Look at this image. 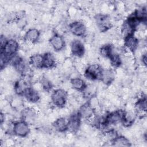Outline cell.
Segmentation results:
<instances>
[{
    "label": "cell",
    "instance_id": "cell-1",
    "mask_svg": "<svg viewBox=\"0 0 147 147\" xmlns=\"http://www.w3.org/2000/svg\"><path fill=\"white\" fill-rule=\"evenodd\" d=\"M103 69L98 64H88L84 70V75L90 80H101Z\"/></svg>",
    "mask_w": 147,
    "mask_h": 147
},
{
    "label": "cell",
    "instance_id": "cell-2",
    "mask_svg": "<svg viewBox=\"0 0 147 147\" xmlns=\"http://www.w3.org/2000/svg\"><path fill=\"white\" fill-rule=\"evenodd\" d=\"M68 92L64 89L57 88L54 90L51 95V100L56 107H63L67 103Z\"/></svg>",
    "mask_w": 147,
    "mask_h": 147
},
{
    "label": "cell",
    "instance_id": "cell-3",
    "mask_svg": "<svg viewBox=\"0 0 147 147\" xmlns=\"http://www.w3.org/2000/svg\"><path fill=\"white\" fill-rule=\"evenodd\" d=\"M12 131L18 137H25L30 131L29 124L23 119L16 121L13 124Z\"/></svg>",
    "mask_w": 147,
    "mask_h": 147
},
{
    "label": "cell",
    "instance_id": "cell-4",
    "mask_svg": "<svg viewBox=\"0 0 147 147\" xmlns=\"http://www.w3.org/2000/svg\"><path fill=\"white\" fill-rule=\"evenodd\" d=\"M95 20L98 28L101 32L107 31L113 26L110 16L106 14L99 13L96 14Z\"/></svg>",
    "mask_w": 147,
    "mask_h": 147
},
{
    "label": "cell",
    "instance_id": "cell-5",
    "mask_svg": "<svg viewBox=\"0 0 147 147\" xmlns=\"http://www.w3.org/2000/svg\"><path fill=\"white\" fill-rule=\"evenodd\" d=\"M20 48L18 42L13 38L7 39L5 45L1 48V53L10 57L17 53Z\"/></svg>",
    "mask_w": 147,
    "mask_h": 147
},
{
    "label": "cell",
    "instance_id": "cell-6",
    "mask_svg": "<svg viewBox=\"0 0 147 147\" xmlns=\"http://www.w3.org/2000/svg\"><path fill=\"white\" fill-rule=\"evenodd\" d=\"M78 113L82 119H84L90 122L95 116V110L88 102L83 104L79 109Z\"/></svg>",
    "mask_w": 147,
    "mask_h": 147
},
{
    "label": "cell",
    "instance_id": "cell-7",
    "mask_svg": "<svg viewBox=\"0 0 147 147\" xmlns=\"http://www.w3.org/2000/svg\"><path fill=\"white\" fill-rule=\"evenodd\" d=\"M69 29L72 34L77 37H83L87 33V27L81 21H75L70 23Z\"/></svg>",
    "mask_w": 147,
    "mask_h": 147
},
{
    "label": "cell",
    "instance_id": "cell-8",
    "mask_svg": "<svg viewBox=\"0 0 147 147\" xmlns=\"http://www.w3.org/2000/svg\"><path fill=\"white\" fill-rule=\"evenodd\" d=\"M49 44L56 52L63 51L65 47L64 38L58 33H55L49 40Z\"/></svg>",
    "mask_w": 147,
    "mask_h": 147
},
{
    "label": "cell",
    "instance_id": "cell-9",
    "mask_svg": "<svg viewBox=\"0 0 147 147\" xmlns=\"http://www.w3.org/2000/svg\"><path fill=\"white\" fill-rule=\"evenodd\" d=\"M123 44L125 48L128 52L134 53L139 46V40L134 34H131L124 37Z\"/></svg>",
    "mask_w": 147,
    "mask_h": 147
},
{
    "label": "cell",
    "instance_id": "cell-10",
    "mask_svg": "<svg viewBox=\"0 0 147 147\" xmlns=\"http://www.w3.org/2000/svg\"><path fill=\"white\" fill-rule=\"evenodd\" d=\"M70 51L72 56L82 57L85 53V47L83 43L79 40H74L70 43Z\"/></svg>",
    "mask_w": 147,
    "mask_h": 147
},
{
    "label": "cell",
    "instance_id": "cell-11",
    "mask_svg": "<svg viewBox=\"0 0 147 147\" xmlns=\"http://www.w3.org/2000/svg\"><path fill=\"white\" fill-rule=\"evenodd\" d=\"M82 119L78 113L72 114L68 119V130L71 133L77 132L80 127Z\"/></svg>",
    "mask_w": 147,
    "mask_h": 147
},
{
    "label": "cell",
    "instance_id": "cell-12",
    "mask_svg": "<svg viewBox=\"0 0 147 147\" xmlns=\"http://www.w3.org/2000/svg\"><path fill=\"white\" fill-rule=\"evenodd\" d=\"M22 96L25 99L31 103H36L40 99V95L38 92L35 88L29 87L24 91Z\"/></svg>",
    "mask_w": 147,
    "mask_h": 147
},
{
    "label": "cell",
    "instance_id": "cell-13",
    "mask_svg": "<svg viewBox=\"0 0 147 147\" xmlns=\"http://www.w3.org/2000/svg\"><path fill=\"white\" fill-rule=\"evenodd\" d=\"M40 36V32L37 28L29 29L25 33L24 40L28 43L34 44L36 42Z\"/></svg>",
    "mask_w": 147,
    "mask_h": 147
},
{
    "label": "cell",
    "instance_id": "cell-14",
    "mask_svg": "<svg viewBox=\"0 0 147 147\" xmlns=\"http://www.w3.org/2000/svg\"><path fill=\"white\" fill-rule=\"evenodd\" d=\"M136 118V115L133 112L123 110L121 123H122L125 127H130L134 123Z\"/></svg>",
    "mask_w": 147,
    "mask_h": 147
},
{
    "label": "cell",
    "instance_id": "cell-15",
    "mask_svg": "<svg viewBox=\"0 0 147 147\" xmlns=\"http://www.w3.org/2000/svg\"><path fill=\"white\" fill-rule=\"evenodd\" d=\"M55 56L51 52H46L43 55L42 68L52 69L56 65Z\"/></svg>",
    "mask_w": 147,
    "mask_h": 147
},
{
    "label": "cell",
    "instance_id": "cell-16",
    "mask_svg": "<svg viewBox=\"0 0 147 147\" xmlns=\"http://www.w3.org/2000/svg\"><path fill=\"white\" fill-rule=\"evenodd\" d=\"M22 119L25 121L29 124L35 121L37 118V113L32 108L27 107L24 109L22 111Z\"/></svg>",
    "mask_w": 147,
    "mask_h": 147
},
{
    "label": "cell",
    "instance_id": "cell-17",
    "mask_svg": "<svg viewBox=\"0 0 147 147\" xmlns=\"http://www.w3.org/2000/svg\"><path fill=\"white\" fill-rule=\"evenodd\" d=\"M29 87H30L29 82L25 79L21 78L15 82L14 90L18 95H22L25 90Z\"/></svg>",
    "mask_w": 147,
    "mask_h": 147
},
{
    "label": "cell",
    "instance_id": "cell-18",
    "mask_svg": "<svg viewBox=\"0 0 147 147\" xmlns=\"http://www.w3.org/2000/svg\"><path fill=\"white\" fill-rule=\"evenodd\" d=\"M29 64L33 68L37 69L42 68L43 55L40 53H34L29 57Z\"/></svg>",
    "mask_w": 147,
    "mask_h": 147
},
{
    "label": "cell",
    "instance_id": "cell-19",
    "mask_svg": "<svg viewBox=\"0 0 147 147\" xmlns=\"http://www.w3.org/2000/svg\"><path fill=\"white\" fill-rule=\"evenodd\" d=\"M70 84L72 88L79 92H82L87 85L86 82L79 77L72 78L70 79Z\"/></svg>",
    "mask_w": 147,
    "mask_h": 147
},
{
    "label": "cell",
    "instance_id": "cell-20",
    "mask_svg": "<svg viewBox=\"0 0 147 147\" xmlns=\"http://www.w3.org/2000/svg\"><path fill=\"white\" fill-rule=\"evenodd\" d=\"M52 125L57 131L64 132L68 130V119L64 117L58 118L53 122Z\"/></svg>",
    "mask_w": 147,
    "mask_h": 147
},
{
    "label": "cell",
    "instance_id": "cell-21",
    "mask_svg": "<svg viewBox=\"0 0 147 147\" xmlns=\"http://www.w3.org/2000/svg\"><path fill=\"white\" fill-rule=\"evenodd\" d=\"M115 79V74L113 69L110 68H103L101 80L104 84L110 85Z\"/></svg>",
    "mask_w": 147,
    "mask_h": 147
},
{
    "label": "cell",
    "instance_id": "cell-22",
    "mask_svg": "<svg viewBox=\"0 0 147 147\" xmlns=\"http://www.w3.org/2000/svg\"><path fill=\"white\" fill-rule=\"evenodd\" d=\"M112 145L115 146H130L131 144L126 137L124 136H117L111 142Z\"/></svg>",
    "mask_w": 147,
    "mask_h": 147
},
{
    "label": "cell",
    "instance_id": "cell-23",
    "mask_svg": "<svg viewBox=\"0 0 147 147\" xmlns=\"http://www.w3.org/2000/svg\"><path fill=\"white\" fill-rule=\"evenodd\" d=\"M136 111L138 113H143L146 111V98L145 95H143L139 98L134 104Z\"/></svg>",
    "mask_w": 147,
    "mask_h": 147
},
{
    "label": "cell",
    "instance_id": "cell-24",
    "mask_svg": "<svg viewBox=\"0 0 147 147\" xmlns=\"http://www.w3.org/2000/svg\"><path fill=\"white\" fill-rule=\"evenodd\" d=\"M99 51L102 57L109 59L114 52L113 46L110 44H105L100 47Z\"/></svg>",
    "mask_w": 147,
    "mask_h": 147
},
{
    "label": "cell",
    "instance_id": "cell-25",
    "mask_svg": "<svg viewBox=\"0 0 147 147\" xmlns=\"http://www.w3.org/2000/svg\"><path fill=\"white\" fill-rule=\"evenodd\" d=\"M109 59L110 60V63L111 65L114 68L120 67L122 64V60L120 56L118 53L115 52L114 51L110 55Z\"/></svg>",
    "mask_w": 147,
    "mask_h": 147
},
{
    "label": "cell",
    "instance_id": "cell-26",
    "mask_svg": "<svg viewBox=\"0 0 147 147\" xmlns=\"http://www.w3.org/2000/svg\"><path fill=\"white\" fill-rule=\"evenodd\" d=\"M96 91V89L95 86L93 85H88L86 86L84 90L82 91L83 95L84 98L90 99L92 96L96 95L95 92Z\"/></svg>",
    "mask_w": 147,
    "mask_h": 147
},
{
    "label": "cell",
    "instance_id": "cell-27",
    "mask_svg": "<svg viewBox=\"0 0 147 147\" xmlns=\"http://www.w3.org/2000/svg\"><path fill=\"white\" fill-rule=\"evenodd\" d=\"M40 87L45 91L48 92L52 88L53 84L51 80L46 76H43L40 80Z\"/></svg>",
    "mask_w": 147,
    "mask_h": 147
},
{
    "label": "cell",
    "instance_id": "cell-28",
    "mask_svg": "<svg viewBox=\"0 0 147 147\" xmlns=\"http://www.w3.org/2000/svg\"><path fill=\"white\" fill-rule=\"evenodd\" d=\"M141 61L145 66L146 65V53H143L141 56Z\"/></svg>",
    "mask_w": 147,
    "mask_h": 147
},
{
    "label": "cell",
    "instance_id": "cell-29",
    "mask_svg": "<svg viewBox=\"0 0 147 147\" xmlns=\"http://www.w3.org/2000/svg\"><path fill=\"white\" fill-rule=\"evenodd\" d=\"M0 116H1V123L2 125L3 122L5 121V115L4 114H3L2 112H1Z\"/></svg>",
    "mask_w": 147,
    "mask_h": 147
}]
</instances>
